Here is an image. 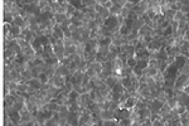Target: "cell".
I'll return each instance as SVG.
<instances>
[{"label": "cell", "mask_w": 189, "mask_h": 126, "mask_svg": "<svg viewBox=\"0 0 189 126\" xmlns=\"http://www.w3.org/2000/svg\"><path fill=\"white\" fill-rule=\"evenodd\" d=\"M105 27L108 29V31H111L112 33L119 32L120 28H121V24L119 22V18L117 16H110L107 20H105Z\"/></svg>", "instance_id": "6da1fadb"}, {"label": "cell", "mask_w": 189, "mask_h": 126, "mask_svg": "<svg viewBox=\"0 0 189 126\" xmlns=\"http://www.w3.org/2000/svg\"><path fill=\"white\" fill-rule=\"evenodd\" d=\"M52 80H53V86H56L59 89H62L66 86V83L68 82L66 77H63V76H54Z\"/></svg>", "instance_id": "7a4b0ae2"}, {"label": "cell", "mask_w": 189, "mask_h": 126, "mask_svg": "<svg viewBox=\"0 0 189 126\" xmlns=\"http://www.w3.org/2000/svg\"><path fill=\"white\" fill-rule=\"evenodd\" d=\"M83 76H84L83 72H81L80 69H78L76 73L71 77L69 81L73 83V85H82V82H83Z\"/></svg>", "instance_id": "3957f363"}, {"label": "cell", "mask_w": 189, "mask_h": 126, "mask_svg": "<svg viewBox=\"0 0 189 126\" xmlns=\"http://www.w3.org/2000/svg\"><path fill=\"white\" fill-rule=\"evenodd\" d=\"M165 49H167V52H168L169 57L175 58V57H178V56H182L180 47H178V45H170V47L165 48Z\"/></svg>", "instance_id": "277c9868"}, {"label": "cell", "mask_w": 189, "mask_h": 126, "mask_svg": "<svg viewBox=\"0 0 189 126\" xmlns=\"http://www.w3.org/2000/svg\"><path fill=\"white\" fill-rule=\"evenodd\" d=\"M145 25V20H144V18L143 16H139L137 19H135V20H132V24H131V29L132 31H140L143 27Z\"/></svg>", "instance_id": "5b68a950"}, {"label": "cell", "mask_w": 189, "mask_h": 126, "mask_svg": "<svg viewBox=\"0 0 189 126\" xmlns=\"http://www.w3.org/2000/svg\"><path fill=\"white\" fill-rule=\"evenodd\" d=\"M100 117H101V120L102 121H105V120H114V119H116L115 117V111H112V110H102L101 112H100Z\"/></svg>", "instance_id": "8992f818"}, {"label": "cell", "mask_w": 189, "mask_h": 126, "mask_svg": "<svg viewBox=\"0 0 189 126\" xmlns=\"http://www.w3.org/2000/svg\"><path fill=\"white\" fill-rule=\"evenodd\" d=\"M78 120H80V117H78L77 112L69 111L68 117H67V122H68L69 125H72V126H78Z\"/></svg>", "instance_id": "52a82bcc"}, {"label": "cell", "mask_w": 189, "mask_h": 126, "mask_svg": "<svg viewBox=\"0 0 189 126\" xmlns=\"http://www.w3.org/2000/svg\"><path fill=\"white\" fill-rule=\"evenodd\" d=\"M120 80H121V78H120L119 76L112 75V76H110L105 81V83H106V86H107L108 88H111V89H112L115 86H116V83H117V82H120Z\"/></svg>", "instance_id": "ba28073f"}, {"label": "cell", "mask_w": 189, "mask_h": 126, "mask_svg": "<svg viewBox=\"0 0 189 126\" xmlns=\"http://www.w3.org/2000/svg\"><path fill=\"white\" fill-rule=\"evenodd\" d=\"M53 37L56 39H61V40L64 39V33H63V31L61 29V27L58 25V24H56L54 28H53Z\"/></svg>", "instance_id": "9c48e42d"}, {"label": "cell", "mask_w": 189, "mask_h": 126, "mask_svg": "<svg viewBox=\"0 0 189 126\" xmlns=\"http://www.w3.org/2000/svg\"><path fill=\"white\" fill-rule=\"evenodd\" d=\"M96 57H97V49L95 51H90V52H86V54H84V61L87 63H92L96 61Z\"/></svg>", "instance_id": "30bf717a"}, {"label": "cell", "mask_w": 189, "mask_h": 126, "mask_svg": "<svg viewBox=\"0 0 189 126\" xmlns=\"http://www.w3.org/2000/svg\"><path fill=\"white\" fill-rule=\"evenodd\" d=\"M146 48H148L149 52H159L163 47H161V44L159 43V40H153V42H150L149 45L146 47Z\"/></svg>", "instance_id": "8fae6325"}, {"label": "cell", "mask_w": 189, "mask_h": 126, "mask_svg": "<svg viewBox=\"0 0 189 126\" xmlns=\"http://www.w3.org/2000/svg\"><path fill=\"white\" fill-rule=\"evenodd\" d=\"M99 47H100V44L96 39H90L88 42H86V52L99 49Z\"/></svg>", "instance_id": "7c38bea8"}, {"label": "cell", "mask_w": 189, "mask_h": 126, "mask_svg": "<svg viewBox=\"0 0 189 126\" xmlns=\"http://www.w3.org/2000/svg\"><path fill=\"white\" fill-rule=\"evenodd\" d=\"M28 86L33 87L34 89H37V91H39V89L43 87V83H42V81L39 78H32L30 81H28Z\"/></svg>", "instance_id": "4fadbf2b"}, {"label": "cell", "mask_w": 189, "mask_h": 126, "mask_svg": "<svg viewBox=\"0 0 189 126\" xmlns=\"http://www.w3.org/2000/svg\"><path fill=\"white\" fill-rule=\"evenodd\" d=\"M14 7H15V1H7V0H4V1H3V10H4V14L11 13V10L14 9Z\"/></svg>", "instance_id": "5bb4252c"}, {"label": "cell", "mask_w": 189, "mask_h": 126, "mask_svg": "<svg viewBox=\"0 0 189 126\" xmlns=\"http://www.w3.org/2000/svg\"><path fill=\"white\" fill-rule=\"evenodd\" d=\"M92 115V113H91ZM91 115H84L81 116L78 120V126H86V125H91L92 126V120H91Z\"/></svg>", "instance_id": "9a60e30c"}, {"label": "cell", "mask_w": 189, "mask_h": 126, "mask_svg": "<svg viewBox=\"0 0 189 126\" xmlns=\"http://www.w3.org/2000/svg\"><path fill=\"white\" fill-rule=\"evenodd\" d=\"M54 22H56V24H58V25H61V24H63L66 20H68L69 18L67 16V14H54Z\"/></svg>", "instance_id": "2e32d148"}, {"label": "cell", "mask_w": 189, "mask_h": 126, "mask_svg": "<svg viewBox=\"0 0 189 126\" xmlns=\"http://www.w3.org/2000/svg\"><path fill=\"white\" fill-rule=\"evenodd\" d=\"M151 33H153V29H151L149 25H144V27L139 31V37H145V35H151Z\"/></svg>", "instance_id": "e0dca14e"}, {"label": "cell", "mask_w": 189, "mask_h": 126, "mask_svg": "<svg viewBox=\"0 0 189 126\" xmlns=\"http://www.w3.org/2000/svg\"><path fill=\"white\" fill-rule=\"evenodd\" d=\"M156 98L159 100V101H161L163 104H167L168 102V95H167L165 91H163V89H159V91H158Z\"/></svg>", "instance_id": "ac0fdd59"}, {"label": "cell", "mask_w": 189, "mask_h": 126, "mask_svg": "<svg viewBox=\"0 0 189 126\" xmlns=\"http://www.w3.org/2000/svg\"><path fill=\"white\" fill-rule=\"evenodd\" d=\"M88 68H91V69L96 71L97 73H100V72L102 71V64H101L100 62L95 61V62H92V63H88Z\"/></svg>", "instance_id": "d6986e66"}, {"label": "cell", "mask_w": 189, "mask_h": 126, "mask_svg": "<svg viewBox=\"0 0 189 126\" xmlns=\"http://www.w3.org/2000/svg\"><path fill=\"white\" fill-rule=\"evenodd\" d=\"M124 91H125V87L123 86V83H121V80H120V82H117V83H116V86H115V87L112 88V92H114V93L123 95Z\"/></svg>", "instance_id": "ffe728a7"}, {"label": "cell", "mask_w": 189, "mask_h": 126, "mask_svg": "<svg viewBox=\"0 0 189 126\" xmlns=\"http://www.w3.org/2000/svg\"><path fill=\"white\" fill-rule=\"evenodd\" d=\"M22 32H23V31H22V28H20V27H18V25H13V24H11V31H10V34H13L15 39H16V38L22 34Z\"/></svg>", "instance_id": "44dd1931"}, {"label": "cell", "mask_w": 189, "mask_h": 126, "mask_svg": "<svg viewBox=\"0 0 189 126\" xmlns=\"http://www.w3.org/2000/svg\"><path fill=\"white\" fill-rule=\"evenodd\" d=\"M168 58H169V54H168V52L165 48H161V49L158 52V59H161V61H168Z\"/></svg>", "instance_id": "7402d4cb"}, {"label": "cell", "mask_w": 189, "mask_h": 126, "mask_svg": "<svg viewBox=\"0 0 189 126\" xmlns=\"http://www.w3.org/2000/svg\"><path fill=\"white\" fill-rule=\"evenodd\" d=\"M121 11H123V8L112 5L111 9H110V14H111V16H120L121 15Z\"/></svg>", "instance_id": "603a6c76"}, {"label": "cell", "mask_w": 189, "mask_h": 126, "mask_svg": "<svg viewBox=\"0 0 189 126\" xmlns=\"http://www.w3.org/2000/svg\"><path fill=\"white\" fill-rule=\"evenodd\" d=\"M175 13L176 11H174L173 9H169L165 14H164V18H165V20L168 22H173L174 20V18H175Z\"/></svg>", "instance_id": "cb8c5ba5"}, {"label": "cell", "mask_w": 189, "mask_h": 126, "mask_svg": "<svg viewBox=\"0 0 189 126\" xmlns=\"http://www.w3.org/2000/svg\"><path fill=\"white\" fill-rule=\"evenodd\" d=\"M139 115H140V117H143V119H150L151 111L148 109V107H146V109H143V110L139 111Z\"/></svg>", "instance_id": "d4e9b609"}, {"label": "cell", "mask_w": 189, "mask_h": 126, "mask_svg": "<svg viewBox=\"0 0 189 126\" xmlns=\"http://www.w3.org/2000/svg\"><path fill=\"white\" fill-rule=\"evenodd\" d=\"M167 104L169 105L170 109H175V107L178 106V100H176L175 96H173V97H170V98L168 100V102H167Z\"/></svg>", "instance_id": "484cf974"}, {"label": "cell", "mask_w": 189, "mask_h": 126, "mask_svg": "<svg viewBox=\"0 0 189 126\" xmlns=\"http://www.w3.org/2000/svg\"><path fill=\"white\" fill-rule=\"evenodd\" d=\"M117 124H119V120H116V119L102 121V126H117Z\"/></svg>", "instance_id": "4316f807"}, {"label": "cell", "mask_w": 189, "mask_h": 126, "mask_svg": "<svg viewBox=\"0 0 189 126\" xmlns=\"http://www.w3.org/2000/svg\"><path fill=\"white\" fill-rule=\"evenodd\" d=\"M16 42H18V44H19V47L22 48V51L23 49H25L27 47H29L30 44L28 43V42L25 40V39H20V38H16Z\"/></svg>", "instance_id": "83f0119b"}, {"label": "cell", "mask_w": 189, "mask_h": 126, "mask_svg": "<svg viewBox=\"0 0 189 126\" xmlns=\"http://www.w3.org/2000/svg\"><path fill=\"white\" fill-rule=\"evenodd\" d=\"M136 64H137V59H136L135 57L127 59V66H129L130 68H132V69H134V68L136 67Z\"/></svg>", "instance_id": "f1b7e54d"}, {"label": "cell", "mask_w": 189, "mask_h": 126, "mask_svg": "<svg viewBox=\"0 0 189 126\" xmlns=\"http://www.w3.org/2000/svg\"><path fill=\"white\" fill-rule=\"evenodd\" d=\"M112 5H115V7H120V8H125L126 0H112Z\"/></svg>", "instance_id": "f546056e"}, {"label": "cell", "mask_w": 189, "mask_h": 126, "mask_svg": "<svg viewBox=\"0 0 189 126\" xmlns=\"http://www.w3.org/2000/svg\"><path fill=\"white\" fill-rule=\"evenodd\" d=\"M56 111L57 112H69V107L67 105H58Z\"/></svg>", "instance_id": "4dcf8cb0"}, {"label": "cell", "mask_w": 189, "mask_h": 126, "mask_svg": "<svg viewBox=\"0 0 189 126\" xmlns=\"http://www.w3.org/2000/svg\"><path fill=\"white\" fill-rule=\"evenodd\" d=\"M84 75H86L87 77H90V78H93V77H96V76L99 75V73H97L96 71H93V69H91V68H87V71L84 72Z\"/></svg>", "instance_id": "1f68e13d"}, {"label": "cell", "mask_w": 189, "mask_h": 126, "mask_svg": "<svg viewBox=\"0 0 189 126\" xmlns=\"http://www.w3.org/2000/svg\"><path fill=\"white\" fill-rule=\"evenodd\" d=\"M130 14H131V11H130L129 9H126V8H123V11H121V16H123L125 20H127V19H129Z\"/></svg>", "instance_id": "d6a6232c"}, {"label": "cell", "mask_w": 189, "mask_h": 126, "mask_svg": "<svg viewBox=\"0 0 189 126\" xmlns=\"http://www.w3.org/2000/svg\"><path fill=\"white\" fill-rule=\"evenodd\" d=\"M175 110H176V112H178L179 113V115L182 116L183 115V113H184L185 111H187V109H185V106H180V105H178V106H176L175 107Z\"/></svg>", "instance_id": "836d02e7"}, {"label": "cell", "mask_w": 189, "mask_h": 126, "mask_svg": "<svg viewBox=\"0 0 189 126\" xmlns=\"http://www.w3.org/2000/svg\"><path fill=\"white\" fill-rule=\"evenodd\" d=\"M130 125H131L130 120H119V124H117V126H130Z\"/></svg>", "instance_id": "e575fe53"}, {"label": "cell", "mask_w": 189, "mask_h": 126, "mask_svg": "<svg viewBox=\"0 0 189 126\" xmlns=\"http://www.w3.org/2000/svg\"><path fill=\"white\" fill-rule=\"evenodd\" d=\"M39 8H40V10L42 9H44L46 7H48V5H49V1H48V0H39Z\"/></svg>", "instance_id": "d590c367"}, {"label": "cell", "mask_w": 189, "mask_h": 126, "mask_svg": "<svg viewBox=\"0 0 189 126\" xmlns=\"http://www.w3.org/2000/svg\"><path fill=\"white\" fill-rule=\"evenodd\" d=\"M180 11L183 14H189V5H182V8H180Z\"/></svg>", "instance_id": "8d00e7d4"}, {"label": "cell", "mask_w": 189, "mask_h": 126, "mask_svg": "<svg viewBox=\"0 0 189 126\" xmlns=\"http://www.w3.org/2000/svg\"><path fill=\"white\" fill-rule=\"evenodd\" d=\"M78 96H80V93H77L76 91H72V92L69 93V100H76Z\"/></svg>", "instance_id": "74e56055"}, {"label": "cell", "mask_w": 189, "mask_h": 126, "mask_svg": "<svg viewBox=\"0 0 189 126\" xmlns=\"http://www.w3.org/2000/svg\"><path fill=\"white\" fill-rule=\"evenodd\" d=\"M183 91H184L185 93H188V95H189V86H187V87H185L184 89H183Z\"/></svg>", "instance_id": "f35d334b"}, {"label": "cell", "mask_w": 189, "mask_h": 126, "mask_svg": "<svg viewBox=\"0 0 189 126\" xmlns=\"http://www.w3.org/2000/svg\"><path fill=\"white\" fill-rule=\"evenodd\" d=\"M92 126H102V124H93Z\"/></svg>", "instance_id": "ab89813d"}]
</instances>
